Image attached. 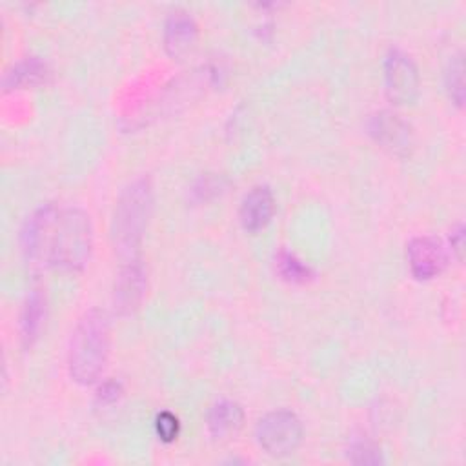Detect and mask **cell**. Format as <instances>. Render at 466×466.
I'll use <instances>...</instances> for the list:
<instances>
[{
  "label": "cell",
  "instance_id": "12",
  "mask_svg": "<svg viewBox=\"0 0 466 466\" xmlns=\"http://www.w3.org/2000/svg\"><path fill=\"white\" fill-rule=\"evenodd\" d=\"M46 319V295L42 289L35 288L27 293L24 302V309L20 315V340L24 348H31L33 342L38 339Z\"/></svg>",
  "mask_w": 466,
  "mask_h": 466
},
{
  "label": "cell",
  "instance_id": "17",
  "mask_svg": "<svg viewBox=\"0 0 466 466\" xmlns=\"http://www.w3.org/2000/svg\"><path fill=\"white\" fill-rule=\"evenodd\" d=\"M155 430L160 441L171 442L178 435V419L169 411H160L155 419Z\"/></svg>",
  "mask_w": 466,
  "mask_h": 466
},
{
  "label": "cell",
  "instance_id": "9",
  "mask_svg": "<svg viewBox=\"0 0 466 466\" xmlns=\"http://www.w3.org/2000/svg\"><path fill=\"white\" fill-rule=\"evenodd\" d=\"M198 40V27L187 11L177 9L169 13L164 25V47L169 56L182 60L187 56Z\"/></svg>",
  "mask_w": 466,
  "mask_h": 466
},
{
  "label": "cell",
  "instance_id": "1",
  "mask_svg": "<svg viewBox=\"0 0 466 466\" xmlns=\"http://www.w3.org/2000/svg\"><path fill=\"white\" fill-rule=\"evenodd\" d=\"M22 251L33 264L76 273L82 271L93 249L89 215L80 208L40 206L24 224Z\"/></svg>",
  "mask_w": 466,
  "mask_h": 466
},
{
  "label": "cell",
  "instance_id": "11",
  "mask_svg": "<svg viewBox=\"0 0 466 466\" xmlns=\"http://www.w3.org/2000/svg\"><path fill=\"white\" fill-rule=\"evenodd\" d=\"M206 422L213 439L226 441L240 431L244 424V411L240 404L233 400H218L209 408Z\"/></svg>",
  "mask_w": 466,
  "mask_h": 466
},
{
  "label": "cell",
  "instance_id": "19",
  "mask_svg": "<svg viewBox=\"0 0 466 466\" xmlns=\"http://www.w3.org/2000/svg\"><path fill=\"white\" fill-rule=\"evenodd\" d=\"M451 242V251L457 255L459 260H462V251H464V228L457 226L450 237Z\"/></svg>",
  "mask_w": 466,
  "mask_h": 466
},
{
  "label": "cell",
  "instance_id": "14",
  "mask_svg": "<svg viewBox=\"0 0 466 466\" xmlns=\"http://www.w3.org/2000/svg\"><path fill=\"white\" fill-rule=\"evenodd\" d=\"M444 84H446V89H448V95H450L451 102L461 107L462 102H464V62H462L461 53L451 56V60L446 67Z\"/></svg>",
  "mask_w": 466,
  "mask_h": 466
},
{
  "label": "cell",
  "instance_id": "8",
  "mask_svg": "<svg viewBox=\"0 0 466 466\" xmlns=\"http://www.w3.org/2000/svg\"><path fill=\"white\" fill-rule=\"evenodd\" d=\"M373 140L395 155H406L411 146L410 126L391 111H379L368 122Z\"/></svg>",
  "mask_w": 466,
  "mask_h": 466
},
{
  "label": "cell",
  "instance_id": "13",
  "mask_svg": "<svg viewBox=\"0 0 466 466\" xmlns=\"http://www.w3.org/2000/svg\"><path fill=\"white\" fill-rule=\"evenodd\" d=\"M46 76V66L38 58H25L13 66V69L5 75L4 86L9 87H25L35 86Z\"/></svg>",
  "mask_w": 466,
  "mask_h": 466
},
{
  "label": "cell",
  "instance_id": "5",
  "mask_svg": "<svg viewBox=\"0 0 466 466\" xmlns=\"http://www.w3.org/2000/svg\"><path fill=\"white\" fill-rule=\"evenodd\" d=\"M419 71L415 62L400 49H390L384 58V91L391 104H413L419 95Z\"/></svg>",
  "mask_w": 466,
  "mask_h": 466
},
{
  "label": "cell",
  "instance_id": "6",
  "mask_svg": "<svg viewBox=\"0 0 466 466\" xmlns=\"http://www.w3.org/2000/svg\"><path fill=\"white\" fill-rule=\"evenodd\" d=\"M406 257L411 275L419 280H430L437 277L448 262L442 242L430 235L415 237L406 246Z\"/></svg>",
  "mask_w": 466,
  "mask_h": 466
},
{
  "label": "cell",
  "instance_id": "3",
  "mask_svg": "<svg viewBox=\"0 0 466 466\" xmlns=\"http://www.w3.org/2000/svg\"><path fill=\"white\" fill-rule=\"evenodd\" d=\"M153 208V187L147 177L127 184L120 193L113 215L115 249L126 260L138 258V248Z\"/></svg>",
  "mask_w": 466,
  "mask_h": 466
},
{
  "label": "cell",
  "instance_id": "18",
  "mask_svg": "<svg viewBox=\"0 0 466 466\" xmlns=\"http://www.w3.org/2000/svg\"><path fill=\"white\" fill-rule=\"evenodd\" d=\"M120 393H122L120 384L115 382V380H109V382H104V384L100 386V390H98V393H96V400H98L100 404H113V402L118 400Z\"/></svg>",
  "mask_w": 466,
  "mask_h": 466
},
{
  "label": "cell",
  "instance_id": "10",
  "mask_svg": "<svg viewBox=\"0 0 466 466\" xmlns=\"http://www.w3.org/2000/svg\"><path fill=\"white\" fill-rule=\"evenodd\" d=\"M273 211L275 198L271 189L268 186H255L244 195L238 209V218L242 228L253 233L266 228V224L273 217Z\"/></svg>",
  "mask_w": 466,
  "mask_h": 466
},
{
  "label": "cell",
  "instance_id": "15",
  "mask_svg": "<svg viewBox=\"0 0 466 466\" xmlns=\"http://www.w3.org/2000/svg\"><path fill=\"white\" fill-rule=\"evenodd\" d=\"M277 269L282 279L293 284H302L311 279V269L289 251H280L277 255Z\"/></svg>",
  "mask_w": 466,
  "mask_h": 466
},
{
  "label": "cell",
  "instance_id": "7",
  "mask_svg": "<svg viewBox=\"0 0 466 466\" xmlns=\"http://www.w3.org/2000/svg\"><path fill=\"white\" fill-rule=\"evenodd\" d=\"M146 293V273L138 258L126 260L115 279L113 304L118 315L135 313Z\"/></svg>",
  "mask_w": 466,
  "mask_h": 466
},
{
  "label": "cell",
  "instance_id": "16",
  "mask_svg": "<svg viewBox=\"0 0 466 466\" xmlns=\"http://www.w3.org/2000/svg\"><path fill=\"white\" fill-rule=\"evenodd\" d=\"M348 459L357 464H379L382 462V453L379 446H375L371 441L360 439L351 442L348 450Z\"/></svg>",
  "mask_w": 466,
  "mask_h": 466
},
{
  "label": "cell",
  "instance_id": "4",
  "mask_svg": "<svg viewBox=\"0 0 466 466\" xmlns=\"http://www.w3.org/2000/svg\"><path fill=\"white\" fill-rule=\"evenodd\" d=\"M302 422L289 410H273L255 426L257 444L271 457H288L302 442Z\"/></svg>",
  "mask_w": 466,
  "mask_h": 466
},
{
  "label": "cell",
  "instance_id": "2",
  "mask_svg": "<svg viewBox=\"0 0 466 466\" xmlns=\"http://www.w3.org/2000/svg\"><path fill=\"white\" fill-rule=\"evenodd\" d=\"M111 348V322L106 311L91 308L76 322L67 348L69 377L89 386L104 373Z\"/></svg>",
  "mask_w": 466,
  "mask_h": 466
}]
</instances>
